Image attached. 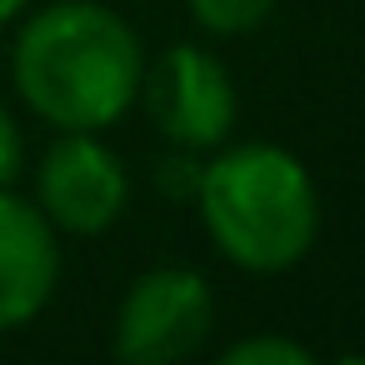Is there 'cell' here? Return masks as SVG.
<instances>
[{"label":"cell","instance_id":"6da1fadb","mask_svg":"<svg viewBox=\"0 0 365 365\" xmlns=\"http://www.w3.org/2000/svg\"><path fill=\"white\" fill-rule=\"evenodd\" d=\"M140 76L145 46L106 0L41 6L11 46V81L21 101L56 130L115 125L140 101Z\"/></svg>","mask_w":365,"mask_h":365},{"label":"cell","instance_id":"7a4b0ae2","mask_svg":"<svg viewBox=\"0 0 365 365\" xmlns=\"http://www.w3.org/2000/svg\"><path fill=\"white\" fill-rule=\"evenodd\" d=\"M195 210L210 245L250 275L300 265L320 235V190L305 160L275 140L230 145L200 165Z\"/></svg>","mask_w":365,"mask_h":365},{"label":"cell","instance_id":"3957f363","mask_svg":"<svg viewBox=\"0 0 365 365\" xmlns=\"http://www.w3.org/2000/svg\"><path fill=\"white\" fill-rule=\"evenodd\" d=\"M215 295L210 280L190 265H155L130 280L115 305L110 355L130 365H170L195 355L210 340Z\"/></svg>","mask_w":365,"mask_h":365},{"label":"cell","instance_id":"277c9868","mask_svg":"<svg viewBox=\"0 0 365 365\" xmlns=\"http://www.w3.org/2000/svg\"><path fill=\"white\" fill-rule=\"evenodd\" d=\"M140 101L155 130L180 150H215L235 130L240 96L225 61L205 46H170L140 76Z\"/></svg>","mask_w":365,"mask_h":365},{"label":"cell","instance_id":"5b68a950","mask_svg":"<svg viewBox=\"0 0 365 365\" xmlns=\"http://www.w3.org/2000/svg\"><path fill=\"white\" fill-rule=\"evenodd\" d=\"M36 205L56 235H101L130 205V170L101 130H61L36 165Z\"/></svg>","mask_w":365,"mask_h":365},{"label":"cell","instance_id":"8992f818","mask_svg":"<svg viewBox=\"0 0 365 365\" xmlns=\"http://www.w3.org/2000/svg\"><path fill=\"white\" fill-rule=\"evenodd\" d=\"M61 285V240L36 200L0 185V335L31 325Z\"/></svg>","mask_w":365,"mask_h":365},{"label":"cell","instance_id":"52a82bcc","mask_svg":"<svg viewBox=\"0 0 365 365\" xmlns=\"http://www.w3.org/2000/svg\"><path fill=\"white\" fill-rule=\"evenodd\" d=\"M185 6L205 36H250L275 16L280 0H185Z\"/></svg>","mask_w":365,"mask_h":365},{"label":"cell","instance_id":"ba28073f","mask_svg":"<svg viewBox=\"0 0 365 365\" xmlns=\"http://www.w3.org/2000/svg\"><path fill=\"white\" fill-rule=\"evenodd\" d=\"M220 360L225 365H310L315 350L290 340V335H245V340L225 345Z\"/></svg>","mask_w":365,"mask_h":365},{"label":"cell","instance_id":"9c48e42d","mask_svg":"<svg viewBox=\"0 0 365 365\" xmlns=\"http://www.w3.org/2000/svg\"><path fill=\"white\" fill-rule=\"evenodd\" d=\"M21 160H26V140H21V125L16 115L0 106V185H16L21 175Z\"/></svg>","mask_w":365,"mask_h":365},{"label":"cell","instance_id":"30bf717a","mask_svg":"<svg viewBox=\"0 0 365 365\" xmlns=\"http://www.w3.org/2000/svg\"><path fill=\"white\" fill-rule=\"evenodd\" d=\"M26 6H31V0H0V26L21 21V16H26Z\"/></svg>","mask_w":365,"mask_h":365}]
</instances>
